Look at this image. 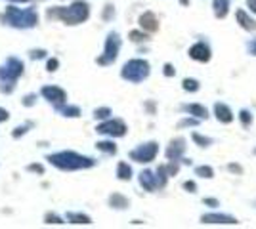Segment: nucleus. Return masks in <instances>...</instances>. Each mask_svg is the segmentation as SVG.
Instances as JSON below:
<instances>
[{"mask_svg":"<svg viewBox=\"0 0 256 229\" xmlns=\"http://www.w3.org/2000/svg\"><path fill=\"white\" fill-rule=\"evenodd\" d=\"M188 55L192 57L193 61H199V63H208V61L212 59V48H210V44H208V42L199 40V42H195V44H192V46H190Z\"/></svg>","mask_w":256,"mask_h":229,"instance_id":"obj_11","label":"nucleus"},{"mask_svg":"<svg viewBox=\"0 0 256 229\" xmlns=\"http://www.w3.org/2000/svg\"><path fill=\"white\" fill-rule=\"evenodd\" d=\"M29 128H31V124H22V126H16V128H14V132H12V138H14V140H20L22 136H25V134L29 132Z\"/></svg>","mask_w":256,"mask_h":229,"instance_id":"obj_33","label":"nucleus"},{"mask_svg":"<svg viewBox=\"0 0 256 229\" xmlns=\"http://www.w3.org/2000/svg\"><path fill=\"white\" fill-rule=\"evenodd\" d=\"M115 17V6L113 4H106L104 6V13H102V19L104 21H111Z\"/></svg>","mask_w":256,"mask_h":229,"instance_id":"obj_34","label":"nucleus"},{"mask_svg":"<svg viewBox=\"0 0 256 229\" xmlns=\"http://www.w3.org/2000/svg\"><path fill=\"white\" fill-rule=\"evenodd\" d=\"M182 6H190V0H178Z\"/></svg>","mask_w":256,"mask_h":229,"instance_id":"obj_47","label":"nucleus"},{"mask_svg":"<svg viewBox=\"0 0 256 229\" xmlns=\"http://www.w3.org/2000/svg\"><path fill=\"white\" fill-rule=\"evenodd\" d=\"M195 176L197 178H203V180H212L214 168L208 166V164H199V166H195Z\"/></svg>","mask_w":256,"mask_h":229,"instance_id":"obj_26","label":"nucleus"},{"mask_svg":"<svg viewBox=\"0 0 256 229\" xmlns=\"http://www.w3.org/2000/svg\"><path fill=\"white\" fill-rule=\"evenodd\" d=\"M182 88H184V92H190V94H195V92H199V88H201V82L197 80V78H184L182 80Z\"/></svg>","mask_w":256,"mask_h":229,"instance_id":"obj_27","label":"nucleus"},{"mask_svg":"<svg viewBox=\"0 0 256 229\" xmlns=\"http://www.w3.org/2000/svg\"><path fill=\"white\" fill-rule=\"evenodd\" d=\"M246 52L252 55V57H256V36H254V38H250V40L246 42Z\"/></svg>","mask_w":256,"mask_h":229,"instance_id":"obj_42","label":"nucleus"},{"mask_svg":"<svg viewBox=\"0 0 256 229\" xmlns=\"http://www.w3.org/2000/svg\"><path fill=\"white\" fill-rule=\"evenodd\" d=\"M120 46H122V38H120V34H118L117 31L107 33L106 44H104V52H102V55H98V59H96L98 65H102V67L113 65V63L117 61L118 54H120Z\"/></svg>","mask_w":256,"mask_h":229,"instance_id":"obj_5","label":"nucleus"},{"mask_svg":"<svg viewBox=\"0 0 256 229\" xmlns=\"http://www.w3.org/2000/svg\"><path fill=\"white\" fill-rule=\"evenodd\" d=\"M228 170H230V172H234V174H241V172H243V166H241V164H237V163H230L228 164Z\"/></svg>","mask_w":256,"mask_h":229,"instance_id":"obj_43","label":"nucleus"},{"mask_svg":"<svg viewBox=\"0 0 256 229\" xmlns=\"http://www.w3.org/2000/svg\"><path fill=\"white\" fill-rule=\"evenodd\" d=\"M182 187H184V191H188V193H197V184H195L193 180H186V182L182 184Z\"/></svg>","mask_w":256,"mask_h":229,"instance_id":"obj_37","label":"nucleus"},{"mask_svg":"<svg viewBox=\"0 0 256 229\" xmlns=\"http://www.w3.org/2000/svg\"><path fill=\"white\" fill-rule=\"evenodd\" d=\"M46 55H48V52H46L44 48H36V50H31V52H29V57H31V59H44Z\"/></svg>","mask_w":256,"mask_h":229,"instance_id":"obj_36","label":"nucleus"},{"mask_svg":"<svg viewBox=\"0 0 256 229\" xmlns=\"http://www.w3.org/2000/svg\"><path fill=\"white\" fill-rule=\"evenodd\" d=\"M56 111H60L64 117H67V119H78L82 113H80V107L78 105H62V107H58Z\"/></svg>","mask_w":256,"mask_h":229,"instance_id":"obj_23","label":"nucleus"},{"mask_svg":"<svg viewBox=\"0 0 256 229\" xmlns=\"http://www.w3.org/2000/svg\"><path fill=\"white\" fill-rule=\"evenodd\" d=\"M192 140H193V143H195L197 147H201V149H206V147H210L214 143L212 138L203 136V134H199V132H192Z\"/></svg>","mask_w":256,"mask_h":229,"instance_id":"obj_24","label":"nucleus"},{"mask_svg":"<svg viewBox=\"0 0 256 229\" xmlns=\"http://www.w3.org/2000/svg\"><path fill=\"white\" fill-rule=\"evenodd\" d=\"M235 21L246 33H256V19L250 11L243 10V8H237L235 10Z\"/></svg>","mask_w":256,"mask_h":229,"instance_id":"obj_14","label":"nucleus"},{"mask_svg":"<svg viewBox=\"0 0 256 229\" xmlns=\"http://www.w3.org/2000/svg\"><path fill=\"white\" fill-rule=\"evenodd\" d=\"M252 119H254V115L250 113L248 109H241L239 111V122L245 126V128H248L250 124H252Z\"/></svg>","mask_w":256,"mask_h":229,"instance_id":"obj_31","label":"nucleus"},{"mask_svg":"<svg viewBox=\"0 0 256 229\" xmlns=\"http://www.w3.org/2000/svg\"><path fill=\"white\" fill-rule=\"evenodd\" d=\"M2 25H8L12 29H32L38 25V11L34 8H18V6H8L4 13L0 15Z\"/></svg>","mask_w":256,"mask_h":229,"instance_id":"obj_3","label":"nucleus"},{"mask_svg":"<svg viewBox=\"0 0 256 229\" xmlns=\"http://www.w3.org/2000/svg\"><path fill=\"white\" fill-rule=\"evenodd\" d=\"M115 174H117V180H120V182H130L132 176H134V170H132V166L126 161H120L117 164V172Z\"/></svg>","mask_w":256,"mask_h":229,"instance_id":"obj_21","label":"nucleus"},{"mask_svg":"<svg viewBox=\"0 0 256 229\" xmlns=\"http://www.w3.org/2000/svg\"><path fill=\"white\" fill-rule=\"evenodd\" d=\"M46 161L56 166L58 170H64V172H75V170H88V168H94L98 164L96 159L88 157V155H80L76 151H58L52 153L46 157Z\"/></svg>","mask_w":256,"mask_h":229,"instance_id":"obj_2","label":"nucleus"},{"mask_svg":"<svg viewBox=\"0 0 256 229\" xmlns=\"http://www.w3.org/2000/svg\"><path fill=\"white\" fill-rule=\"evenodd\" d=\"M186 151H188V142H186V138L180 136V138L170 140V143H168L166 149H164V157H166L168 161H182Z\"/></svg>","mask_w":256,"mask_h":229,"instance_id":"obj_12","label":"nucleus"},{"mask_svg":"<svg viewBox=\"0 0 256 229\" xmlns=\"http://www.w3.org/2000/svg\"><path fill=\"white\" fill-rule=\"evenodd\" d=\"M27 172H32V174H44V166L40 163H31L27 164Z\"/></svg>","mask_w":256,"mask_h":229,"instance_id":"obj_35","label":"nucleus"},{"mask_svg":"<svg viewBox=\"0 0 256 229\" xmlns=\"http://www.w3.org/2000/svg\"><path fill=\"white\" fill-rule=\"evenodd\" d=\"M23 71H25V65L22 59L16 55H10V57H6L4 65H0V82H18Z\"/></svg>","mask_w":256,"mask_h":229,"instance_id":"obj_7","label":"nucleus"},{"mask_svg":"<svg viewBox=\"0 0 256 229\" xmlns=\"http://www.w3.org/2000/svg\"><path fill=\"white\" fill-rule=\"evenodd\" d=\"M162 75L168 76V78H172V76L176 75V69H174V65H172V63H164V65H162Z\"/></svg>","mask_w":256,"mask_h":229,"instance_id":"obj_41","label":"nucleus"},{"mask_svg":"<svg viewBox=\"0 0 256 229\" xmlns=\"http://www.w3.org/2000/svg\"><path fill=\"white\" fill-rule=\"evenodd\" d=\"M96 149L102 153H106V155H117V143L113 142V138L111 140H102V142H96Z\"/></svg>","mask_w":256,"mask_h":229,"instance_id":"obj_22","label":"nucleus"},{"mask_svg":"<svg viewBox=\"0 0 256 229\" xmlns=\"http://www.w3.org/2000/svg\"><path fill=\"white\" fill-rule=\"evenodd\" d=\"M107 203H109V207L113 208V210H126L130 207V199L124 197L122 193H111L109 199H107Z\"/></svg>","mask_w":256,"mask_h":229,"instance_id":"obj_18","label":"nucleus"},{"mask_svg":"<svg viewBox=\"0 0 256 229\" xmlns=\"http://www.w3.org/2000/svg\"><path fill=\"white\" fill-rule=\"evenodd\" d=\"M67 220L65 218H62V216H58V214H52V212H48L46 216H44V224H56V226H64Z\"/></svg>","mask_w":256,"mask_h":229,"instance_id":"obj_32","label":"nucleus"},{"mask_svg":"<svg viewBox=\"0 0 256 229\" xmlns=\"http://www.w3.org/2000/svg\"><path fill=\"white\" fill-rule=\"evenodd\" d=\"M252 155H254V157H256V147H254V149H252Z\"/></svg>","mask_w":256,"mask_h":229,"instance_id":"obj_48","label":"nucleus"},{"mask_svg":"<svg viewBox=\"0 0 256 229\" xmlns=\"http://www.w3.org/2000/svg\"><path fill=\"white\" fill-rule=\"evenodd\" d=\"M58 67H60V59L58 57H52V59L46 61V71H50V73L58 71Z\"/></svg>","mask_w":256,"mask_h":229,"instance_id":"obj_39","label":"nucleus"},{"mask_svg":"<svg viewBox=\"0 0 256 229\" xmlns=\"http://www.w3.org/2000/svg\"><path fill=\"white\" fill-rule=\"evenodd\" d=\"M111 115H113V111L109 109V107H98V109H94V119L98 120V122H102V120H107L111 119Z\"/></svg>","mask_w":256,"mask_h":229,"instance_id":"obj_30","label":"nucleus"},{"mask_svg":"<svg viewBox=\"0 0 256 229\" xmlns=\"http://www.w3.org/2000/svg\"><path fill=\"white\" fill-rule=\"evenodd\" d=\"M155 174H157V184H159V189H164L166 184H168V170H166V164H159V168L155 170Z\"/></svg>","mask_w":256,"mask_h":229,"instance_id":"obj_25","label":"nucleus"},{"mask_svg":"<svg viewBox=\"0 0 256 229\" xmlns=\"http://www.w3.org/2000/svg\"><path fill=\"white\" fill-rule=\"evenodd\" d=\"M140 29H144L146 33H157L159 31V19H157V15L153 13V11H144L142 15H140Z\"/></svg>","mask_w":256,"mask_h":229,"instance_id":"obj_16","label":"nucleus"},{"mask_svg":"<svg viewBox=\"0 0 256 229\" xmlns=\"http://www.w3.org/2000/svg\"><path fill=\"white\" fill-rule=\"evenodd\" d=\"M22 103L25 107H32V105L36 103V94H27V96L22 99Z\"/></svg>","mask_w":256,"mask_h":229,"instance_id":"obj_40","label":"nucleus"},{"mask_svg":"<svg viewBox=\"0 0 256 229\" xmlns=\"http://www.w3.org/2000/svg\"><path fill=\"white\" fill-rule=\"evenodd\" d=\"M157 155H159V143L151 140V142H144L138 147H134L128 153V159L138 164H150L157 159Z\"/></svg>","mask_w":256,"mask_h":229,"instance_id":"obj_6","label":"nucleus"},{"mask_svg":"<svg viewBox=\"0 0 256 229\" xmlns=\"http://www.w3.org/2000/svg\"><path fill=\"white\" fill-rule=\"evenodd\" d=\"M65 220L73 226H92V218L88 214H82V212H67Z\"/></svg>","mask_w":256,"mask_h":229,"instance_id":"obj_20","label":"nucleus"},{"mask_svg":"<svg viewBox=\"0 0 256 229\" xmlns=\"http://www.w3.org/2000/svg\"><path fill=\"white\" fill-rule=\"evenodd\" d=\"M246 8L252 15H256V0H246Z\"/></svg>","mask_w":256,"mask_h":229,"instance_id":"obj_45","label":"nucleus"},{"mask_svg":"<svg viewBox=\"0 0 256 229\" xmlns=\"http://www.w3.org/2000/svg\"><path fill=\"white\" fill-rule=\"evenodd\" d=\"M8 120H10V111L0 107V124H2V122H8Z\"/></svg>","mask_w":256,"mask_h":229,"instance_id":"obj_44","label":"nucleus"},{"mask_svg":"<svg viewBox=\"0 0 256 229\" xmlns=\"http://www.w3.org/2000/svg\"><path fill=\"white\" fill-rule=\"evenodd\" d=\"M8 2H14V4H22V2H31V0H8Z\"/></svg>","mask_w":256,"mask_h":229,"instance_id":"obj_46","label":"nucleus"},{"mask_svg":"<svg viewBox=\"0 0 256 229\" xmlns=\"http://www.w3.org/2000/svg\"><path fill=\"white\" fill-rule=\"evenodd\" d=\"M130 40L136 44H142V42H148V38H150V33H146L144 29H140V31H130Z\"/></svg>","mask_w":256,"mask_h":229,"instance_id":"obj_29","label":"nucleus"},{"mask_svg":"<svg viewBox=\"0 0 256 229\" xmlns=\"http://www.w3.org/2000/svg\"><path fill=\"white\" fill-rule=\"evenodd\" d=\"M230 8H232L230 0H212V11H214V17H216V19H224V17H228Z\"/></svg>","mask_w":256,"mask_h":229,"instance_id":"obj_19","label":"nucleus"},{"mask_svg":"<svg viewBox=\"0 0 256 229\" xmlns=\"http://www.w3.org/2000/svg\"><path fill=\"white\" fill-rule=\"evenodd\" d=\"M180 109H182V113L197 117V119H201V120H206L210 117V115H208V109L204 107L203 103H184Z\"/></svg>","mask_w":256,"mask_h":229,"instance_id":"obj_17","label":"nucleus"},{"mask_svg":"<svg viewBox=\"0 0 256 229\" xmlns=\"http://www.w3.org/2000/svg\"><path fill=\"white\" fill-rule=\"evenodd\" d=\"M203 205L204 207H208V208H218L220 207V201H218V199H214V197H204Z\"/></svg>","mask_w":256,"mask_h":229,"instance_id":"obj_38","label":"nucleus"},{"mask_svg":"<svg viewBox=\"0 0 256 229\" xmlns=\"http://www.w3.org/2000/svg\"><path fill=\"white\" fill-rule=\"evenodd\" d=\"M48 19H60L65 25H80L90 17V4L86 0H73L67 6H54L46 11Z\"/></svg>","mask_w":256,"mask_h":229,"instance_id":"obj_1","label":"nucleus"},{"mask_svg":"<svg viewBox=\"0 0 256 229\" xmlns=\"http://www.w3.org/2000/svg\"><path fill=\"white\" fill-rule=\"evenodd\" d=\"M212 115L220 124H232L235 120V115H234V111H232V107H230L228 103H224V101H216V103H214Z\"/></svg>","mask_w":256,"mask_h":229,"instance_id":"obj_13","label":"nucleus"},{"mask_svg":"<svg viewBox=\"0 0 256 229\" xmlns=\"http://www.w3.org/2000/svg\"><path fill=\"white\" fill-rule=\"evenodd\" d=\"M201 224L203 226H237L239 220L224 212H204L201 216Z\"/></svg>","mask_w":256,"mask_h":229,"instance_id":"obj_10","label":"nucleus"},{"mask_svg":"<svg viewBox=\"0 0 256 229\" xmlns=\"http://www.w3.org/2000/svg\"><path fill=\"white\" fill-rule=\"evenodd\" d=\"M40 96L48 103H52L56 109L67 103V92L62 86H56V84H46V86L40 88Z\"/></svg>","mask_w":256,"mask_h":229,"instance_id":"obj_9","label":"nucleus"},{"mask_svg":"<svg viewBox=\"0 0 256 229\" xmlns=\"http://www.w3.org/2000/svg\"><path fill=\"white\" fill-rule=\"evenodd\" d=\"M203 120L201 119H197V117H192V115H186L184 119L178 122V128L180 130H184V128H195V126H199Z\"/></svg>","mask_w":256,"mask_h":229,"instance_id":"obj_28","label":"nucleus"},{"mask_svg":"<svg viewBox=\"0 0 256 229\" xmlns=\"http://www.w3.org/2000/svg\"><path fill=\"white\" fill-rule=\"evenodd\" d=\"M151 75V65L148 59L144 57H132L120 69V78L126 80L130 84H140Z\"/></svg>","mask_w":256,"mask_h":229,"instance_id":"obj_4","label":"nucleus"},{"mask_svg":"<svg viewBox=\"0 0 256 229\" xmlns=\"http://www.w3.org/2000/svg\"><path fill=\"white\" fill-rule=\"evenodd\" d=\"M138 182L142 189L144 191H148V193H153V191H157L159 189V184H157V174L150 170V168H146V170H142L138 174Z\"/></svg>","mask_w":256,"mask_h":229,"instance_id":"obj_15","label":"nucleus"},{"mask_svg":"<svg viewBox=\"0 0 256 229\" xmlns=\"http://www.w3.org/2000/svg\"><path fill=\"white\" fill-rule=\"evenodd\" d=\"M96 132L98 134H102V136H107V138H124L128 132V126L122 119L111 117V119L98 122Z\"/></svg>","mask_w":256,"mask_h":229,"instance_id":"obj_8","label":"nucleus"}]
</instances>
